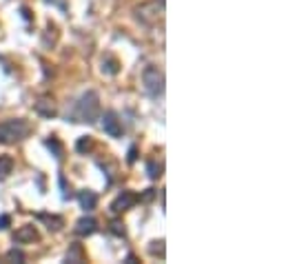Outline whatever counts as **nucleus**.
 I'll return each instance as SVG.
<instances>
[{"label":"nucleus","mask_w":286,"mask_h":264,"mask_svg":"<svg viewBox=\"0 0 286 264\" xmlns=\"http://www.w3.org/2000/svg\"><path fill=\"white\" fill-rule=\"evenodd\" d=\"M14 171V158L11 155H0V178H7V175Z\"/></svg>","instance_id":"obj_12"},{"label":"nucleus","mask_w":286,"mask_h":264,"mask_svg":"<svg viewBox=\"0 0 286 264\" xmlns=\"http://www.w3.org/2000/svg\"><path fill=\"white\" fill-rule=\"evenodd\" d=\"M138 200H140V198L135 196V193H131V191H122V193L113 200V204H111V211L122 213V211H127V209H131V206H135V202Z\"/></svg>","instance_id":"obj_7"},{"label":"nucleus","mask_w":286,"mask_h":264,"mask_svg":"<svg viewBox=\"0 0 286 264\" xmlns=\"http://www.w3.org/2000/svg\"><path fill=\"white\" fill-rule=\"evenodd\" d=\"M36 111L40 113V116H45V118H53L58 113L53 100H49V98H40V100L36 102Z\"/></svg>","instance_id":"obj_9"},{"label":"nucleus","mask_w":286,"mask_h":264,"mask_svg":"<svg viewBox=\"0 0 286 264\" xmlns=\"http://www.w3.org/2000/svg\"><path fill=\"white\" fill-rule=\"evenodd\" d=\"M102 69H107V71H109L111 76H113V74H118V60H113V58H104Z\"/></svg>","instance_id":"obj_18"},{"label":"nucleus","mask_w":286,"mask_h":264,"mask_svg":"<svg viewBox=\"0 0 286 264\" xmlns=\"http://www.w3.org/2000/svg\"><path fill=\"white\" fill-rule=\"evenodd\" d=\"M11 217L9 216H0V229H9Z\"/></svg>","instance_id":"obj_21"},{"label":"nucleus","mask_w":286,"mask_h":264,"mask_svg":"<svg viewBox=\"0 0 286 264\" xmlns=\"http://www.w3.org/2000/svg\"><path fill=\"white\" fill-rule=\"evenodd\" d=\"M149 253H151V255H160V258H164V240H158V242H151V247H149Z\"/></svg>","instance_id":"obj_17"},{"label":"nucleus","mask_w":286,"mask_h":264,"mask_svg":"<svg viewBox=\"0 0 286 264\" xmlns=\"http://www.w3.org/2000/svg\"><path fill=\"white\" fill-rule=\"evenodd\" d=\"M149 175H151L153 180H156V178H160V167H156V162H151V164H149Z\"/></svg>","instance_id":"obj_20"},{"label":"nucleus","mask_w":286,"mask_h":264,"mask_svg":"<svg viewBox=\"0 0 286 264\" xmlns=\"http://www.w3.org/2000/svg\"><path fill=\"white\" fill-rule=\"evenodd\" d=\"M38 240H40V233H38V229L33 224H22L14 233V242L18 244H32V242H38Z\"/></svg>","instance_id":"obj_6"},{"label":"nucleus","mask_w":286,"mask_h":264,"mask_svg":"<svg viewBox=\"0 0 286 264\" xmlns=\"http://www.w3.org/2000/svg\"><path fill=\"white\" fill-rule=\"evenodd\" d=\"M135 154H138V151H135V147H131L129 149V162H135Z\"/></svg>","instance_id":"obj_22"},{"label":"nucleus","mask_w":286,"mask_h":264,"mask_svg":"<svg viewBox=\"0 0 286 264\" xmlns=\"http://www.w3.org/2000/svg\"><path fill=\"white\" fill-rule=\"evenodd\" d=\"M160 11L162 7H158V2H144V5L135 7V18L144 27H153L160 20Z\"/></svg>","instance_id":"obj_4"},{"label":"nucleus","mask_w":286,"mask_h":264,"mask_svg":"<svg viewBox=\"0 0 286 264\" xmlns=\"http://www.w3.org/2000/svg\"><path fill=\"white\" fill-rule=\"evenodd\" d=\"M84 251H82V244H71V248H69V253H67V262L71 264H80L84 262Z\"/></svg>","instance_id":"obj_11"},{"label":"nucleus","mask_w":286,"mask_h":264,"mask_svg":"<svg viewBox=\"0 0 286 264\" xmlns=\"http://www.w3.org/2000/svg\"><path fill=\"white\" fill-rule=\"evenodd\" d=\"M40 220H45L49 224V231H60V229H63V217H58V216H47V213H40Z\"/></svg>","instance_id":"obj_13"},{"label":"nucleus","mask_w":286,"mask_h":264,"mask_svg":"<svg viewBox=\"0 0 286 264\" xmlns=\"http://www.w3.org/2000/svg\"><path fill=\"white\" fill-rule=\"evenodd\" d=\"M7 258H9V260H18V262H25V255H22L20 251H16V248H11L9 253H7Z\"/></svg>","instance_id":"obj_19"},{"label":"nucleus","mask_w":286,"mask_h":264,"mask_svg":"<svg viewBox=\"0 0 286 264\" xmlns=\"http://www.w3.org/2000/svg\"><path fill=\"white\" fill-rule=\"evenodd\" d=\"M100 118V98L95 91H87L80 95L73 109V120L76 122H95Z\"/></svg>","instance_id":"obj_1"},{"label":"nucleus","mask_w":286,"mask_h":264,"mask_svg":"<svg viewBox=\"0 0 286 264\" xmlns=\"http://www.w3.org/2000/svg\"><path fill=\"white\" fill-rule=\"evenodd\" d=\"M76 149H78L80 154H87V151H91V149H94V138H91V136H82L78 142H76Z\"/></svg>","instance_id":"obj_14"},{"label":"nucleus","mask_w":286,"mask_h":264,"mask_svg":"<svg viewBox=\"0 0 286 264\" xmlns=\"http://www.w3.org/2000/svg\"><path fill=\"white\" fill-rule=\"evenodd\" d=\"M142 87L151 98H158V95L164 93V74H162V69L156 67V64H149L142 71Z\"/></svg>","instance_id":"obj_3"},{"label":"nucleus","mask_w":286,"mask_h":264,"mask_svg":"<svg viewBox=\"0 0 286 264\" xmlns=\"http://www.w3.org/2000/svg\"><path fill=\"white\" fill-rule=\"evenodd\" d=\"M98 231V222L94 220V217H80L78 222H76V233L78 235H91V233Z\"/></svg>","instance_id":"obj_8"},{"label":"nucleus","mask_w":286,"mask_h":264,"mask_svg":"<svg viewBox=\"0 0 286 264\" xmlns=\"http://www.w3.org/2000/svg\"><path fill=\"white\" fill-rule=\"evenodd\" d=\"M78 200H80V206H82V209H87V211L95 209V204H98V196H95L94 191H89V189L80 191V193H78Z\"/></svg>","instance_id":"obj_10"},{"label":"nucleus","mask_w":286,"mask_h":264,"mask_svg":"<svg viewBox=\"0 0 286 264\" xmlns=\"http://www.w3.org/2000/svg\"><path fill=\"white\" fill-rule=\"evenodd\" d=\"M27 136H29V124L25 120H20V118H11V120L0 122V144L20 142Z\"/></svg>","instance_id":"obj_2"},{"label":"nucleus","mask_w":286,"mask_h":264,"mask_svg":"<svg viewBox=\"0 0 286 264\" xmlns=\"http://www.w3.org/2000/svg\"><path fill=\"white\" fill-rule=\"evenodd\" d=\"M102 129L107 136L111 138H120L122 133H125V127H122V120L118 118V113L115 111H107L102 116Z\"/></svg>","instance_id":"obj_5"},{"label":"nucleus","mask_w":286,"mask_h":264,"mask_svg":"<svg viewBox=\"0 0 286 264\" xmlns=\"http://www.w3.org/2000/svg\"><path fill=\"white\" fill-rule=\"evenodd\" d=\"M109 231L113 233V235H118V238H125V235H127L125 222H122V220H113V222L109 224Z\"/></svg>","instance_id":"obj_15"},{"label":"nucleus","mask_w":286,"mask_h":264,"mask_svg":"<svg viewBox=\"0 0 286 264\" xmlns=\"http://www.w3.org/2000/svg\"><path fill=\"white\" fill-rule=\"evenodd\" d=\"M45 144H47V149H51V151H53V155H56V158H63V144L58 142L56 138H49V140H47V142H45Z\"/></svg>","instance_id":"obj_16"}]
</instances>
